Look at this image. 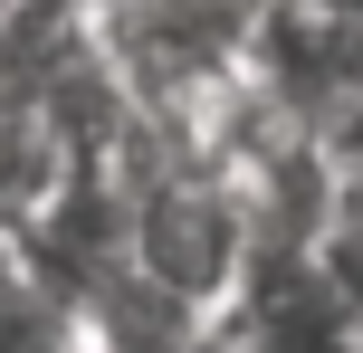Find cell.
Returning a JSON list of instances; mask_svg holds the SVG:
<instances>
[{"instance_id": "obj_1", "label": "cell", "mask_w": 363, "mask_h": 353, "mask_svg": "<svg viewBox=\"0 0 363 353\" xmlns=\"http://www.w3.org/2000/svg\"><path fill=\"white\" fill-rule=\"evenodd\" d=\"M249 76L296 125H315L325 105L363 96V19L325 10V0H268L258 10V38H249Z\"/></svg>"}, {"instance_id": "obj_2", "label": "cell", "mask_w": 363, "mask_h": 353, "mask_svg": "<svg viewBox=\"0 0 363 353\" xmlns=\"http://www.w3.org/2000/svg\"><path fill=\"white\" fill-rule=\"evenodd\" d=\"M220 344L230 353H363V325L325 296L306 248H258L249 287L220 316Z\"/></svg>"}, {"instance_id": "obj_3", "label": "cell", "mask_w": 363, "mask_h": 353, "mask_svg": "<svg viewBox=\"0 0 363 353\" xmlns=\"http://www.w3.org/2000/svg\"><path fill=\"white\" fill-rule=\"evenodd\" d=\"M306 258H315V277H325V296L363 325V210H335V220L315 229V248H306Z\"/></svg>"}, {"instance_id": "obj_4", "label": "cell", "mask_w": 363, "mask_h": 353, "mask_svg": "<svg viewBox=\"0 0 363 353\" xmlns=\"http://www.w3.org/2000/svg\"><path fill=\"white\" fill-rule=\"evenodd\" d=\"M182 353H230V344H220V325H211V335H191V344H182Z\"/></svg>"}, {"instance_id": "obj_5", "label": "cell", "mask_w": 363, "mask_h": 353, "mask_svg": "<svg viewBox=\"0 0 363 353\" xmlns=\"http://www.w3.org/2000/svg\"><path fill=\"white\" fill-rule=\"evenodd\" d=\"M325 10H354V19H363V0H325Z\"/></svg>"}]
</instances>
